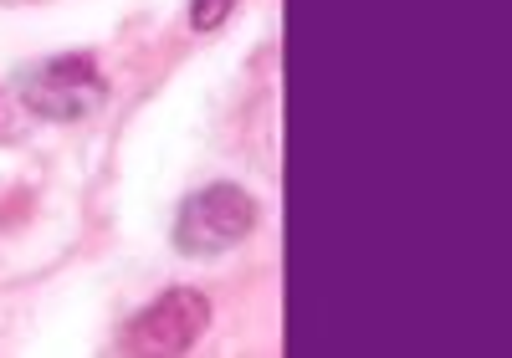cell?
<instances>
[{
  "label": "cell",
  "instance_id": "277c9868",
  "mask_svg": "<svg viewBox=\"0 0 512 358\" xmlns=\"http://www.w3.org/2000/svg\"><path fill=\"white\" fill-rule=\"evenodd\" d=\"M236 11V0H190V26L195 31H216Z\"/></svg>",
  "mask_w": 512,
  "mask_h": 358
},
{
  "label": "cell",
  "instance_id": "3957f363",
  "mask_svg": "<svg viewBox=\"0 0 512 358\" xmlns=\"http://www.w3.org/2000/svg\"><path fill=\"white\" fill-rule=\"evenodd\" d=\"M256 231V200L241 185H205L175 215V246L185 256H221Z\"/></svg>",
  "mask_w": 512,
  "mask_h": 358
},
{
  "label": "cell",
  "instance_id": "7a4b0ae2",
  "mask_svg": "<svg viewBox=\"0 0 512 358\" xmlns=\"http://www.w3.org/2000/svg\"><path fill=\"white\" fill-rule=\"evenodd\" d=\"M16 98L47 123H77L103 108L108 87L93 67V57H47V62H31L16 72Z\"/></svg>",
  "mask_w": 512,
  "mask_h": 358
},
{
  "label": "cell",
  "instance_id": "6da1fadb",
  "mask_svg": "<svg viewBox=\"0 0 512 358\" xmlns=\"http://www.w3.org/2000/svg\"><path fill=\"white\" fill-rule=\"evenodd\" d=\"M210 328V302L205 292L195 287H169L159 292L149 307H139L128 328L113 338V353H128V358H175V353H190Z\"/></svg>",
  "mask_w": 512,
  "mask_h": 358
}]
</instances>
